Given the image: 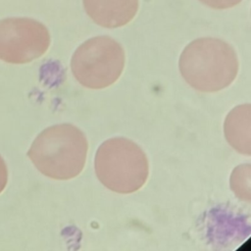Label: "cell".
I'll return each instance as SVG.
<instances>
[{
	"mask_svg": "<svg viewBox=\"0 0 251 251\" xmlns=\"http://www.w3.org/2000/svg\"><path fill=\"white\" fill-rule=\"evenodd\" d=\"M178 68L184 80L202 92L227 87L236 77L238 59L227 42L212 37L198 38L182 51Z\"/></svg>",
	"mask_w": 251,
	"mask_h": 251,
	"instance_id": "obj_1",
	"label": "cell"
},
{
	"mask_svg": "<svg viewBox=\"0 0 251 251\" xmlns=\"http://www.w3.org/2000/svg\"><path fill=\"white\" fill-rule=\"evenodd\" d=\"M95 173L100 182L118 193H132L147 180V156L139 145L126 137H113L97 149Z\"/></svg>",
	"mask_w": 251,
	"mask_h": 251,
	"instance_id": "obj_2",
	"label": "cell"
},
{
	"mask_svg": "<svg viewBox=\"0 0 251 251\" xmlns=\"http://www.w3.org/2000/svg\"><path fill=\"white\" fill-rule=\"evenodd\" d=\"M125 62V50L118 41L110 36H95L77 47L71 60V69L81 85L101 89L118 80Z\"/></svg>",
	"mask_w": 251,
	"mask_h": 251,
	"instance_id": "obj_3",
	"label": "cell"
},
{
	"mask_svg": "<svg viewBox=\"0 0 251 251\" xmlns=\"http://www.w3.org/2000/svg\"><path fill=\"white\" fill-rule=\"evenodd\" d=\"M38 147L41 169L51 177L71 179L83 170L88 143L83 132L74 125L63 124L49 128Z\"/></svg>",
	"mask_w": 251,
	"mask_h": 251,
	"instance_id": "obj_4",
	"label": "cell"
},
{
	"mask_svg": "<svg viewBox=\"0 0 251 251\" xmlns=\"http://www.w3.org/2000/svg\"><path fill=\"white\" fill-rule=\"evenodd\" d=\"M138 0H83L86 14L97 25L115 28L128 24L136 15Z\"/></svg>",
	"mask_w": 251,
	"mask_h": 251,
	"instance_id": "obj_5",
	"label": "cell"
},
{
	"mask_svg": "<svg viewBox=\"0 0 251 251\" xmlns=\"http://www.w3.org/2000/svg\"><path fill=\"white\" fill-rule=\"evenodd\" d=\"M250 113V104L239 105L229 112L224 125L226 141L237 152L245 155L251 154Z\"/></svg>",
	"mask_w": 251,
	"mask_h": 251,
	"instance_id": "obj_6",
	"label": "cell"
},
{
	"mask_svg": "<svg viewBox=\"0 0 251 251\" xmlns=\"http://www.w3.org/2000/svg\"><path fill=\"white\" fill-rule=\"evenodd\" d=\"M230 187L236 196L250 202V166L240 165L235 168L230 176Z\"/></svg>",
	"mask_w": 251,
	"mask_h": 251,
	"instance_id": "obj_7",
	"label": "cell"
},
{
	"mask_svg": "<svg viewBox=\"0 0 251 251\" xmlns=\"http://www.w3.org/2000/svg\"><path fill=\"white\" fill-rule=\"evenodd\" d=\"M201 3L213 9H227L239 4L242 0H199Z\"/></svg>",
	"mask_w": 251,
	"mask_h": 251,
	"instance_id": "obj_8",
	"label": "cell"
}]
</instances>
